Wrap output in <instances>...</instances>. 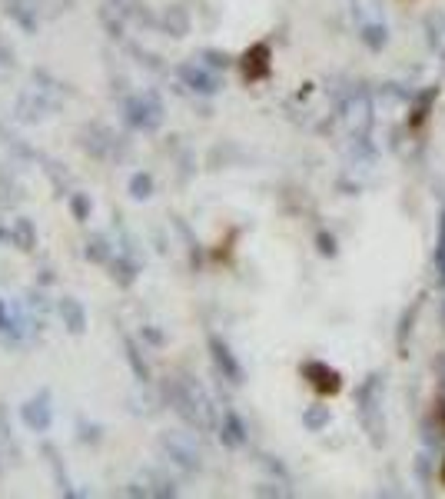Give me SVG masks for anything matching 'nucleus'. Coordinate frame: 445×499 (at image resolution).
Listing matches in <instances>:
<instances>
[{
  "label": "nucleus",
  "mask_w": 445,
  "mask_h": 499,
  "mask_svg": "<svg viewBox=\"0 0 445 499\" xmlns=\"http://www.w3.org/2000/svg\"><path fill=\"white\" fill-rule=\"evenodd\" d=\"M359 420L362 430L369 433L372 446L385 443V416H382V376L372 373L366 383L359 386Z\"/></svg>",
  "instance_id": "f257e3e1"
},
{
  "label": "nucleus",
  "mask_w": 445,
  "mask_h": 499,
  "mask_svg": "<svg viewBox=\"0 0 445 499\" xmlns=\"http://www.w3.org/2000/svg\"><path fill=\"white\" fill-rule=\"evenodd\" d=\"M343 124L349 127L352 140L356 137H369V127H372V103L362 90H352L349 97L343 100Z\"/></svg>",
  "instance_id": "f03ea898"
},
{
  "label": "nucleus",
  "mask_w": 445,
  "mask_h": 499,
  "mask_svg": "<svg viewBox=\"0 0 445 499\" xmlns=\"http://www.w3.org/2000/svg\"><path fill=\"white\" fill-rule=\"evenodd\" d=\"M303 376L309 380V383L316 386L319 393H339L343 390V376L332 370V366H326V363H319V359H309L303 366Z\"/></svg>",
  "instance_id": "7ed1b4c3"
},
{
  "label": "nucleus",
  "mask_w": 445,
  "mask_h": 499,
  "mask_svg": "<svg viewBox=\"0 0 445 499\" xmlns=\"http://www.w3.org/2000/svg\"><path fill=\"white\" fill-rule=\"evenodd\" d=\"M242 74L246 80H263L269 74V47L266 44H256L242 53Z\"/></svg>",
  "instance_id": "20e7f679"
},
{
  "label": "nucleus",
  "mask_w": 445,
  "mask_h": 499,
  "mask_svg": "<svg viewBox=\"0 0 445 499\" xmlns=\"http://www.w3.org/2000/svg\"><path fill=\"white\" fill-rule=\"evenodd\" d=\"M210 346H213V359H217V366H219V370L226 373V376L233 380V383H240V380H242V370H240V363L233 359V353H229V346L223 343V340H217V336L210 340Z\"/></svg>",
  "instance_id": "39448f33"
},
{
  "label": "nucleus",
  "mask_w": 445,
  "mask_h": 499,
  "mask_svg": "<svg viewBox=\"0 0 445 499\" xmlns=\"http://www.w3.org/2000/svg\"><path fill=\"white\" fill-rule=\"evenodd\" d=\"M435 97H439V90H435V87H425L419 97H416V103H412V114H409V127H422V124H425V117H429V110H432Z\"/></svg>",
  "instance_id": "423d86ee"
},
{
  "label": "nucleus",
  "mask_w": 445,
  "mask_h": 499,
  "mask_svg": "<svg viewBox=\"0 0 445 499\" xmlns=\"http://www.w3.org/2000/svg\"><path fill=\"white\" fill-rule=\"evenodd\" d=\"M362 44H366L369 51H382V47L389 44V27L382 24L379 17H376V20H366V24H362Z\"/></svg>",
  "instance_id": "0eeeda50"
},
{
  "label": "nucleus",
  "mask_w": 445,
  "mask_h": 499,
  "mask_svg": "<svg viewBox=\"0 0 445 499\" xmlns=\"http://www.w3.org/2000/svg\"><path fill=\"white\" fill-rule=\"evenodd\" d=\"M223 443L233 449L246 443V430H242V423L236 413H226V420H223Z\"/></svg>",
  "instance_id": "6e6552de"
},
{
  "label": "nucleus",
  "mask_w": 445,
  "mask_h": 499,
  "mask_svg": "<svg viewBox=\"0 0 445 499\" xmlns=\"http://www.w3.org/2000/svg\"><path fill=\"white\" fill-rule=\"evenodd\" d=\"M435 273L445 286V210L439 213V240H435Z\"/></svg>",
  "instance_id": "1a4fd4ad"
},
{
  "label": "nucleus",
  "mask_w": 445,
  "mask_h": 499,
  "mask_svg": "<svg viewBox=\"0 0 445 499\" xmlns=\"http://www.w3.org/2000/svg\"><path fill=\"white\" fill-rule=\"evenodd\" d=\"M183 77L193 84V90H203V93H213L217 90V80L203 74V70H196V67H183Z\"/></svg>",
  "instance_id": "9d476101"
},
{
  "label": "nucleus",
  "mask_w": 445,
  "mask_h": 499,
  "mask_svg": "<svg viewBox=\"0 0 445 499\" xmlns=\"http://www.w3.org/2000/svg\"><path fill=\"white\" fill-rule=\"evenodd\" d=\"M303 423H306V430L319 433V430L329 426V410H326V406H309V410L303 413Z\"/></svg>",
  "instance_id": "9b49d317"
},
{
  "label": "nucleus",
  "mask_w": 445,
  "mask_h": 499,
  "mask_svg": "<svg viewBox=\"0 0 445 499\" xmlns=\"http://www.w3.org/2000/svg\"><path fill=\"white\" fill-rule=\"evenodd\" d=\"M419 313V307H409L406 317H402V326H399V350L406 353V340H409V330H412V317Z\"/></svg>",
  "instance_id": "f8f14e48"
},
{
  "label": "nucleus",
  "mask_w": 445,
  "mask_h": 499,
  "mask_svg": "<svg viewBox=\"0 0 445 499\" xmlns=\"http://www.w3.org/2000/svg\"><path fill=\"white\" fill-rule=\"evenodd\" d=\"M64 313L70 317V323H74L70 330H74V333L83 330V313H80V307H76V303H70V300H67V303H64Z\"/></svg>",
  "instance_id": "ddd939ff"
},
{
  "label": "nucleus",
  "mask_w": 445,
  "mask_h": 499,
  "mask_svg": "<svg viewBox=\"0 0 445 499\" xmlns=\"http://www.w3.org/2000/svg\"><path fill=\"white\" fill-rule=\"evenodd\" d=\"M150 177H133V197H150Z\"/></svg>",
  "instance_id": "4468645a"
},
{
  "label": "nucleus",
  "mask_w": 445,
  "mask_h": 499,
  "mask_svg": "<svg viewBox=\"0 0 445 499\" xmlns=\"http://www.w3.org/2000/svg\"><path fill=\"white\" fill-rule=\"evenodd\" d=\"M319 250L326 256H336V240H332L329 233H319Z\"/></svg>",
  "instance_id": "2eb2a0df"
},
{
  "label": "nucleus",
  "mask_w": 445,
  "mask_h": 499,
  "mask_svg": "<svg viewBox=\"0 0 445 499\" xmlns=\"http://www.w3.org/2000/svg\"><path fill=\"white\" fill-rule=\"evenodd\" d=\"M442 483H445V460H442Z\"/></svg>",
  "instance_id": "dca6fc26"
}]
</instances>
